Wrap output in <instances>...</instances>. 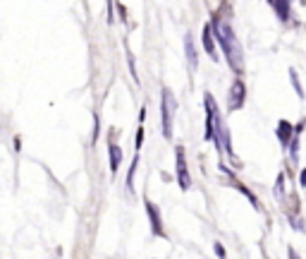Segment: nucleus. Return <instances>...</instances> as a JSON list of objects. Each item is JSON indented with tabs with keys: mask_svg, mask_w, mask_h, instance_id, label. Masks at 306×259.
Masks as SVG:
<instances>
[{
	"mask_svg": "<svg viewBox=\"0 0 306 259\" xmlns=\"http://www.w3.org/2000/svg\"><path fill=\"white\" fill-rule=\"evenodd\" d=\"M136 164H139V156H134L132 166H129V173H127V187L134 190V173H136Z\"/></svg>",
	"mask_w": 306,
	"mask_h": 259,
	"instance_id": "obj_14",
	"label": "nucleus"
},
{
	"mask_svg": "<svg viewBox=\"0 0 306 259\" xmlns=\"http://www.w3.org/2000/svg\"><path fill=\"white\" fill-rule=\"evenodd\" d=\"M244 101H246V86L242 80H235L232 86H230V91H227V110L232 113V110H240L244 106Z\"/></svg>",
	"mask_w": 306,
	"mask_h": 259,
	"instance_id": "obj_5",
	"label": "nucleus"
},
{
	"mask_svg": "<svg viewBox=\"0 0 306 259\" xmlns=\"http://www.w3.org/2000/svg\"><path fill=\"white\" fill-rule=\"evenodd\" d=\"M175 108H177V101H175L173 91L163 89V94H160V118H163V137L165 139H173Z\"/></svg>",
	"mask_w": 306,
	"mask_h": 259,
	"instance_id": "obj_3",
	"label": "nucleus"
},
{
	"mask_svg": "<svg viewBox=\"0 0 306 259\" xmlns=\"http://www.w3.org/2000/svg\"><path fill=\"white\" fill-rule=\"evenodd\" d=\"M290 82H292L297 96H299V98H304V89H302V82H299V77H297V70H290Z\"/></svg>",
	"mask_w": 306,
	"mask_h": 259,
	"instance_id": "obj_13",
	"label": "nucleus"
},
{
	"mask_svg": "<svg viewBox=\"0 0 306 259\" xmlns=\"http://www.w3.org/2000/svg\"><path fill=\"white\" fill-rule=\"evenodd\" d=\"M213 34H215V41L220 43V48H223V53H225V60L230 63V68L235 70L237 75H242V70H244V53H242V46L237 41V34H235V29L227 24L225 19H220V17H213Z\"/></svg>",
	"mask_w": 306,
	"mask_h": 259,
	"instance_id": "obj_1",
	"label": "nucleus"
},
{
	"mask_svg": "<svg viewBox=\"0 0 306 259\" xmlns=\"http://www.w3.org/2000/svg\"><path fill=\"white\" fill-rule=\"evenodd\" d=\"M175 173H177V182L180 190H189L191 187V175H189V166H186L184 147H175Z\"/></svg>",
	"mask_w": 306,
	"mask_h": 259,
	"instance_id": "obj_4",
	"label": "nucleus"
},
{
	"mask_svg": "<svg viewBox=\"0 0 306 259\" xmlns=\"http://www.w3.org/2000/svg\"><path fill=\"white\" fill-rule=\"evenodd\" d=\"M213 250H215V255H218L220 259H225V257H227V252H225V247H223V243H215Z\"/></svg>",
	"mask_w": 306,
	"mask_h": 259,
	"instance_id": "obj_18",
	"label": "nucleus"
},
{
	"mask_svg": "<svg viewBox=\"0 0 306 259\" xmlns=\"http://www.w3.org/2000/svg\"><path fill=\"white\" fill-rule=\"evenodd\" d=\"M144 204H146V214H148V221H151V233H153V235H158V238H165V228H163V216H160L158 204H153L151 199H146Z\"/></svg>",
	"mask_w": 306,
	"mask_h": 259,
	"instance_id": "obj_6",
	"label": "nucleus"
},
{
	"mask_svg": "<svg viewBox=\"0 0 306 259\" xmlns=\"http://www.w3.org/2000/svg\"><path fill=\"white\" fill-rule=\"evenodd\" d=\"M273 5H275V12L282 22H287L290 19V5H292V0H273Z\"/></svg>",
	"mask_w": 306,
	"mask_h": 259,
	"instance_id": "obj_11",
	"label": "nucleus"
},
{
	"mask_svg": "<svg viewBox=\"0 0 306 259\" xmlns=\"http://www.w3.org/2000/svg\"><path fill=\"white\" fill-rule=\"evenodd\" d=\"M275 135H278L280 144L287 149V147H290V142L294 139V125L290 123V120H280L278 127H275Z\"/></svg>",
	"mask_w": 306,
	"mask_h": 259,
	"instance_id": "obj_7",
	"label": "nucleus"
},
{
	"mask_svg": "<svg viewBox=\"0 0 306 259\" xmlns=\"http://www.w3.org/2000/svg\"><path fill=\"white\" fill-rule=\"evenodd\" d=\"M273 194L278 199H285V173H280L278 180H275V187H273Z\"/></svg>",
	"mask_w": 306,
	"mask_h": 259,
	"instance_id": "obj_12",
	"label": "nucleus"
},
{
	"mask_svg": "<svg viewBox=\"0 0 306 259\" xmlns=\"http://www.w3.org/2000/svg\"><path fill=\"white\" fill-rule=\"evenodd\" d=\"M108 154H110V173H113V175H118L120 164H122V149L115 144V139H110V142H108Z\"/></svg>",
	"mask_w": 306,
	"mask_h": 259,
	"instance_id": "obj_10",
	"label": "nucleus"
},
{
	"mask_svg": "<svg viewBox=\"0 0 306 259\" xmlns=\"http://www.w3.org/2000/svg\"><path fill=\"white\" fill-rule=\"evenodd\" d=\"M299 185H302V187H306V168L302 171V175H299Z\"/></svg>",
	"mask_w": 306,
	"mask_h": 259,
	"instance_id": "obj_20",
	"label": "nucleus"
},
{
	"mask_svg": "<svg viewBox=\"0 0 306 259\" xmlns=\"http://www.w3.org/2000/svg\"><path fill=\"white\" fill-rule=\"evenodd\" d=\"M203 103H206V115L208 118H213V142L218 151H225L227 156H232L235 151H232V139H230V130H227L225 120H223V115H220V110H218V103H215V98L211 94L203 96Z\"/></svg>",
	"mask_w": 306,
	"mask_h": 259,
	"instance_id": "obj_2",
	"label": "nucleus"
},
{
	"mask_svg": "<svg viewBox=\"0 0 306 259\" xmlns=\"http://www.w3.org/2000/svg\"><path fill=\"white\" fill-rule=\"evenodd\" d=\"M201 41H203V48H206V53L211 55V60H218V53H215V34H213V24H206V27H203Z\"/></svg>",
	"mask_w": 306,
	"mask_h": 259,
	"instance_id": "obj_8",
	"label": "nucleus"
},
{
	"mask_svg": "<svg viewBox=\"0 0 306 259\" xmlns=\"http://www.w3.org/2000/svg\"><path fill=\"white\" fill-rule=\"evenodd\" d=\"M290 223H292L294 231H299V233H304V231H306L304 218H299V216H294V214H290Z\"/></svg>",
	"mask_w": 306,
	"mask_h": 259,
	"instance_id": "obj_16",
	"label": "nucleus"
},
{
	"mask_svg": "<svg viewBox=\"0 0 306 259\" xmlns=\"http://www.w3.org/2000/svg\"><path fill=\"white\" fill-rule=\"evenodd\" d=\"M287 257H290V259H302L297 252H294V247H290V250H287Z\"/></svg>",
	"mask_w": 306,
	"mask_h": 259,
	"instance_id": "obj_19",
	"label": "nucleus"
},
{
	"mask_svg": "<svg viewBox=\"0 0 306 259\" xmlns=\"http://www.w3.org/2000/svg\"><path fill=\"white\" fill-rule=\"evenodd\" d=\"M141 144H144V127L139 125V130H136V144H134V147L141 149Z\"/></svg>",
	"mask_w": 306,
	"mask_h": 259,
	"instance_id": "obj_17",
	"label": "nucleus"
},
{
	"mask_svg": "<svg viewBox=\"0 0 306 259\" xmlns=\"http://www.w3.org/2000/svg\"><path fill=\"white\" fill-rule=\"evenodd\" d=\"M184 53H186L189 70H191V72H196V68H199V53H196V46H194L191 34H186V36H184Z\"/></svg>",
	"mask_w": 306,
	"mask_h": 259,
	"instance_id": "obj_9",
	"label": "nucleus"
},
{
	"mask_svg": "<svg viewBox=\"0 0 306 259\" xmlns=\"http://www.w3.org/2000/svg\"><path fill=\"white\" fill-rule=\"evenodd\" d=\"M235 187H237V190H240L242 194H246V197H249V202H251V204L256 206V209H258V199H256V197H253V192H251V190H246V187H244V185H242V182H235Z\"/></svg>",
	"mask_w": 306,
	"mask_h": 259,
	"instance_id": "obj_15",
	"label": "nucleus"
}]
</instances>
